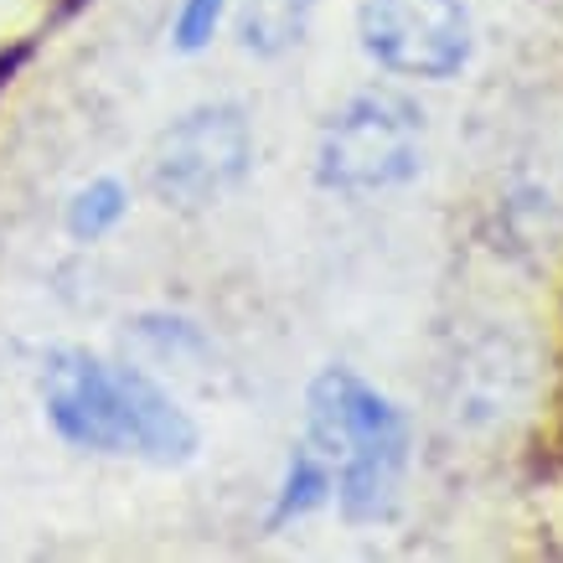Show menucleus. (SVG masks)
Segmentation results:
<instances>
[{
	"instance_id": "obj_1",
	"label": "nucleus",
	"mask_w": 563,
	"mask_h": 563,
	"mask_svg": "<svg viewBox=\"0 0 563 563\" xmlns=\"http://www.w3.org/2000/svg\"><path fill=\"white\" fill-rule=\"evenodd\" d=\"M42 413L57 440L88 455L187 465L202 450L191 413L151 373L109 362L88 346H52L42 357Z\"/></svg>"
},
{
	"instance_id": "obj_2",
	"label": "nucleus",
	"mask_w": 563,
	"mask_h": 563,
	"mask_svg": "<svg viewBox=\"0 0 563 563\" xmlns=\"http://www.w3.org/2000/svg\"><path fill=\"white\" fill-rule=\"evenodd\" d=\"M306 440L336 461V512L352 528H373L398 512L409 471V413L352 367H325L306 393Z\"/></svg>"
},
{
	"instance_id": "obj_3",
	"label": "nucleus",
	"mask_w": 563,
	"mask_h": 563,
	"mask_svg": "<svg viewBox=\"0 0 563 563\" xmlns=\"http://www.w3.org/2000/svg\"><path fill=\"white\" fill-rule=\"evenodd\" d=\"M424 172V109L404 93L367 88L331 109L316 140V181L342 197H377Z\"/></svg>"
},
{
	"instance_id": "obj_4",
	"label": "nucleus",
	"mask_w": 563,
	"mask_h": 563,
	"mask_svg": "<svg viewBox=\"0 0 563 563\" xmlns=\"http://www.w3.org/2000/svg\"><path fill=\"white\" fill-rule=\"evenodd\" d=\"M254 172V124L243 103H197L161 130L151 151V187L176 212H202L239 191Z\"/></svg>"
},
{
	"instance_id": "obj_5",
	"label": "nucleus",
	"mask_w": 563,
	"mask_h": 563,
	"mask_svg": "<svg viewBox=\"0 0 563 563\" xmlns=\"http://www.w3.org/2000/svg\"><path fill=\"white\" fill-rule=\"evenodd\" d=\"M357 42L383 73L450 84L471 63V11L465 0H362Z\"/></svg>"
},
{
	"instance_id": "obj_6",
	"label": "nucleus",
	"mask_w": 563,
	"mask_h": 563,
	"mask_svg": "<svg viewBox=\"0 0 563 563\" xmlns=\"http://www.w3.org/2000/svg\"><path fill=\"white\" fill-rule=\"evenodd\" d=\"M532 377H538V362L517 331H501V325L481 331L450 362V393H444L450 419L476 429L507 424L532 398Z\"/></svg>"
},
{
	"instance_id": "obj_7",
	"label": "nucleus",
	"mask_w": 563,
	"mask_h": 563,
	"mask_svg": "<svg viewBox=\"0 0 563 563\" xmlns=\"http://www.w3.org/2000/svg\"><path fill=\"white\" fill-rule=\"evenodd\" d=\"M316 0H233V32L239 47L254 57H285L306 42Z\"/></svg>"
},
{
	"instance_id": "obj_8",
	"label": "nucleus",
	"mask_w": 563,
	"mask_h": 563,
	"mask_svg": "<svg viewBox=\"0 0 563 563\" xmlns=\"http://www.w3.org/2000/svg\"><path fill=\"white\" fill-rule=\"evenodd\" d=\"M336 496V461L325 455L316 440H300L290 450V465H285V481L274 492V507H269V532L290 528L300 517H310L316 507H325Z\"/></svg>"
},
{
	"instance_id": "obj_9",
	"label": "nucleus",
	"mask_w": 563,
	"mask_h": 563,
	"mask_svg": "<svg viewBox=\"0 0 563 563\" xmlns=\"http://www.w3.org/2000/svg\"><path fill=\"white\" fill-rule=\"evenodd\" d=\"M124 212H130V187H124L120 176H93L88 187L73 191L63 228H68L73 243H99L120 228Z\"/></svg>"
},
{
	"instance_id": "obj_10",
	"label": "nucleus",
	"mask_w": 563,
	"mask_h": 563,
	"mask_svg": "<svg viewBox=\"0 0 563 563\" xmlns=\"http://www.w3.org/2000/svg\"><path fill=\"white\" fill-rule=\"evenodd\" d=\"M222 16H228V0H181L172 21V47L176 52H207L212 36L222 32Z\"/></svg>"
}]
</instances>
